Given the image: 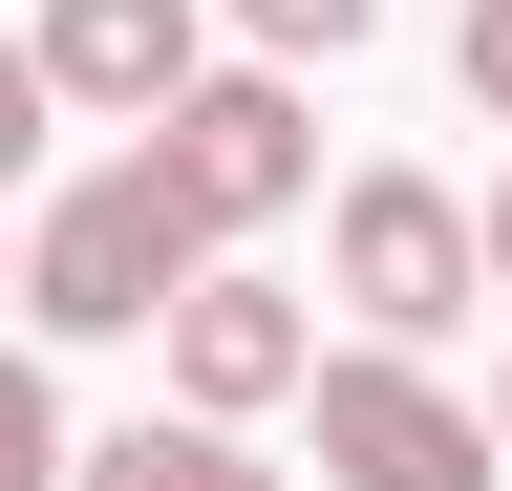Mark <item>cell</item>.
Instances as JSON below:
<instances>
[{
  "mask_svg": "<svg viewBox=\"0 0 512 491\" xmlns=\"http://www.w3.org/2000/svg\"><path fill=\"white\" fill-rule=\"evenodd\" d=\"M214 257V235L171 214V171L150 150H107V171H64V193L22 214V299L0 321H43V342H150V299Z\"/></svg>",
  "mask_w": 512,
  "mask_h": 491,
  "instance_id": "cell-1",
  "label": "cell"
},
{
  "mask_svg": "<svg viewBox=\"0 0 512 491\" xmlns=\"http://www.w3.org/2000/svg\"><path fill=\"white\" fill-rule=\"evenodd\" d=\"M128 150L171 171V214H192V235H256V214H299V193H320V107H299V65H192Z\"/></svg>",
  "mask_w": 512,
  "mask_h": 491,
  "instance_id": "cell-2",
  "label": "cell"
},
{
  "mask_svg": "<svg viewBox=\"0 0 512 491\" xmlns=\"http://www.w3.org/2000/svg\"><path fill=\"white\" fill-rule=\"evenodd\" d=\"M320 278H342V321H363V342H448V321L491 299L470 193H448V171H342V214H320Z\"/></svg>",
  "mask_w": 512,
  "mask_h": 491,
  "instance_id": "cell-3",
  "label": "cell"
},
{
  "mask_svg": "<svg viewBox=\"0 0 512 491\" xmlns=\"http://www.w3.org/2000/svg\"><path fill=\"white\" fill-rule=\"evenodd\" d=\"M299 406L342 491H491V427H470V385H427V342H320Z\"/></svg>",
  "mask_w": 512,
  "mask_h": 491,
  "instance_id": "cell-4",
  "label": "cell"
},
{
  "mask_svg": "<svg viewBox=\"0 0 512 491\" xmlns=\"http://www.w3.org/2000/svg\"><path fill=\"white\" fill-rule=\"evenodd\" d=\"M150 342H171V406H214V427L299 406V363H320V321H299L278 278H235V257H192V278L150 299Z\"/></svg>",
  "mask_w": 512,
  "mask_h": 491,
  "instance_id": "cell-5",
  "label": "cell"
},
{
  "mask_svg": "<svg viewBox=\"0 0 512 491\" xmlns=\"http://www.w3.org/2000/svg\"><path fill=\"white\" fill-rule=\"evenodd\" d=\"M22 65H43L64 129H150V107L214 65V43H192V0H43V22H22Z\"/></svg>",
  "mask_w": 512,
  "mask_h": 491,
  "instance_id": "cell-6",
  "label": "cell"
},
{
  "mask_svg": "<svg viewBox=\"0 0 512 491\" xmlns=\"http://www.w3.org/2000/svg\"><path fill=\"white\" fill-rule=\"evenodd\" d=\"M64 491H278V470H256L214 406H171V427H107V449L64 427Z\"/></svg>",
  "mask_w": 512,
  "mask_h": 491,
  "instance_id": "cell-7",
  "label": "cell"
},
{
  "mask_svg": "<svg viewBox=\"0 0 512 491\" xmlns=\"http://www.w3.org/2000/svg\"><path fill=\"white\" fill-rule=\"evenodd\" d=\"M0 491H64V385H43V342H0Z\"/></svg>",
  "mask_w": 512,
  "mask_h": 491,
  "instance_id": "cell-8",
  "label": "cell"
},
{
  "mask_svg": "<svg viewBox=\"0 0 512 491\" xmlns=\"http://www.w3.org/2000/svg\"><path fill=\"white\" fill-rule=\"evenodd\" d=\"M363 22H384V0H235V43H256V65H342Z\"/></svg>",
  "mask_w": 512,
  "mask_h": 491,
  "instance_id": "cell-9",
  "label": "cell"
},
{
  "mask_svg": "<svg viewBox=\"0 0 512 491\" xmlns=\"http://www.w3.org/2000/svg\"><path fill=\"white\" fill-rule=\"evenodd\" d=\"M43 129H64V107H43V65H22V43H0V193L43 171Z\"/></svg>",
  "mask_w": 512,
  "mask_h": 491,
  "instance_id": "cell-10",
  "label": "cell"
},
{
  "mask_svg": "<svg viewBox=\"0 0 512 491\" xmlns=\"http://www.w3.org/2000/svg\"><path fill=\"white\" fill-rule=\"evenodd\" d=\"M448 65H470V107L512 129V0H470V43H448Z\"/></svg>",
  "mask_w": 512,
  "mask_h": 491,
  "instance_id": "cell-11",
  "label": "cell"
},
{
  "mask_svg": "<svg viewBox=\"0 0 512 491\" xmlns=\"http://www.w3.org/2000/svg\"><path fill=\"white\" fill-rule=\"evenodd\" d=\"M470 257H491V299H512V171H491V214H470Z\"/></svg>",
  "mask_w": 512,
  "mask_h": 491,
  "instance_id": "cell-12",
  "label": "cell"
},
{
  "mask_svg": "<svg viewBox=\"0 0 512 491\" xmlns=\"http://www.w3.org/2000/svg\"><path fill=\"white\" fill-rule=\"evenodd\" d=\"M470 427H491V470H512V363H491V406H470Z\"/></svg>",
  "mask_w": 512,
  "mask_h": 491,
  "instance_id": "cell-13",
  "label": "cell"
},
{
  "mask_svg": "<svg viewBox=\"0 0 512 491\" xmlns=\"http://www.w3.org/2000/svg\"><path fill=\"white\" fill-rule=\"evenodd\" d=\"M0 299H22V214H0Z\"/></svg>",
  "mask_w": 512,
  "mask_h": 491,
  "instance_id": "cell-14",
  "label": "cell"
}]
</instances>
